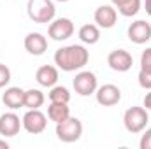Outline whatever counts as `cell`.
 Returning a JSON list of instances; mask_svg holds the SVG:
<instances>
[{
	"label": "cell",
	"instance_id": "obj_9",
	"mask_svg": "<svg viewBox=\"0 0 151 149\" xmlns=\"http://www.w3.org/2000/svg\"><path fill=\"white\" fill-rule=\"evenodd\" d=\"M93 19L97 23L99 28H113L118 21V11L114 5L109 4H104V5H99L95 9V14H93Z\"/></svg>",
	"mask_w": 151,
	"mask_h": 149
},
{
	"label": "cell",
	"instance_id": "obj_15",
	"mask_svg": "<svg viewBox=\"0 0 151 149\" xmlns=\"http://www.w3.org/2000/svg\"><path fill=\"white\" fill-rule=\"evenodd\" d=\"M35 81L44 88H53L58 82V67L55 65H42L35 72Z\"/></svg>",
	"mask_w": 151,
	"mask_h": 149
},
{
	"label": "cell",
	"instance_id": "obj_20",
	"mask_svg": "<svg viewBox=\"0 0 151 149\" xmlns=\"http://www.w3.org/2000/svg\"><path fill=\"white\" fill-rule=\"evenodd\" d=\"M47 97H49V102H65V104L70 102V91H69L65 86H56V84H55V86L49 90Z\"/></svg>",
	"mask_w": 151,
	"mask_h": 149
},
{
	"label": "cell",
	"instance_id": "obj_11",
	"mask_svg": "<svg viewBox=\"0 0 151 149\" xmlns=\"http://www.w3.org/2000/svg\"><path fill=\"white\" fill-rule=\"evenodd\" d=\"M127 34H128L130 42L139 44V46H141V44H146L151 39V25L148 21H144V19H137V21H134V23L128 27Z\"/></svg>",
	"mask_w": 151,
	"mask_h": 149
},
{
	"label": "cell",
	"instance_id": "obj_5",
	"mask_svg": "<svg viewBox=\"0 0 151 149\" xmlns=\"http://www.w3.org/2000/svg\"><path fill=\"white\" fill-rule=\"evenodd\" d=\"M72 86H74V91L79 97H90V95H95V91L99 88V81H97V75L93 72L81 70L76 74Z\"/></svg>",
	"mask_w": 151,
	"mask_h": 149
},
{
	"label": "cell",
	"instance_id": "obj_7",
	"mask_svg": "<svg viewBox=\"0 0 151 149\" xmlns=\"http://www.w3.org/2000/svg\"><path fill=\"white\" fill-rule=\"evenodd\" d=\"M47 35L53 39V40H56V42H62V40L70 39L74 35V23H72V19H69V18L53 19L49 23Z\"/></svg>",
	"mask_w": 151,
	"mask_h": 149
},
{
	"label": "cell",
	"instance_id": "obj_21",
	"mask_svg": "<svg viewBox=\"0 0 151 149\" xmlns=\"http://www.w3.org/2000/svg\"><path fill=\"white\" fill-rule=\"evenodd\" d=\"M137 81H139V86L141 88L151 90V70H139Z\"/></svg>",
	"mask_w": 151,
	"mask_h": 149
},
{
	"label": "cell",
	"instance_id": "obj_23",
	"mask_svg": "<svg viewBox=\"0 0 151 149\" xmlns=\"http://www.w3.org/2000/svg\"><path fill=\"white\" fill-rule=\"evenodd\" d=\"M141 70H151V47H146L141 54Z\"/></svg>",
	"mask_w": 151,
	"mask_h": 149
},
{
	"label": "cell",
	"instance_id": "obj_10",
	"mask_svg": "<svg viewBox=\"0 0 151 149\" xmlns=\"http://www.w3.org/2000/svg\"><path fill=\"white\" fill-rule=\"evenodd\" d=\"M95 98L100 105L104 107H113L116 104H119L121 100V90L116 86V84H104V86H99L97 91H95Z\"/></svg>",
	"mask_w": 151,
	"mask_h": 149
},
{
	"label": "cell",
	"instance_id": "obj_27",
	"mask_svg": "<svg viewBox=\"0 0 151 149\" xmlns=\"http://www.w3.org/2000/svg\"><path fill=\"white\" fill-rule=\"evenodd\" d=\"M0 149H9V142L7 140H0Z\"/></svg>",
	"mask_w": 151,
	"mask_h": 149
},
{
	"label": "cell",
	"instance_id": "obj_2",
	"mask_svg": "<svg viewBox=\"0 0 151 149\" xmlns=\"http://www.w3.org/2000/svg\"><path fill=\"white\" fill-rule=\"evenodd\" d=\"M27 14L34 23L47 25V23H51L55 19L56 9H55L53 0H28Z\"/></svg>",
	"mask_w": 151,
	"mask_h": 149
},
{
	"label": "cell",
	"instance_id": "obj_8",
	"mask_svg": "<svg viewBox=\"0 0 151 149\" xmlns=\"http://www.w3.org/2000/svg\"><path fill=\"white\" fill-rule=\"evenodd\" d=\"M107 65L114 72H128L134 65V58L125 49H114L107 56Z\"/></svg>",
	"mask_w": 151,
	"mask_h": 149
},
{
	"label": "cell",
	"instance_id": "obj_1",
	"mask_svg": "<svg viewBox=\"0 0 151 149\" xmlns=\"http://www.w3.org/2000/svg\"><path fill=\"white\" fill-rule=\"evenodd\" d=\"M90 62V51L81 44L63 46L55 53V65L63 72L81 70Z\"/></svg>",
	"mask_w": 151,
	"mask_h": 149
},
{
	"label": "cell",
	"instance_id": "obj_24",
	"mask_svg": "<svg viewBox=\"0 0 151 149\" xmlns=\"http://www.w3.org/2000/svg\"><path fill=\"white\" fill-rule=\"evenodd\" d=\"M139 148L141 149H151V128H148L142 137H141V142H139Z\"/></svg>",
	"mask_w": 151,
	"mask_h": 149
},
{
	"label": "cell",
	"instance_id": "obj_16",
	"mask_svg": "<svg viewBox=\"0 0 151 149\" xmlns=\"http://www.w3.org/2000/svg\"><path fill=\"white\" fill-rule=\"evenodd\" d=\"M69 116H70V107H69V104H65V102H51V104L47 105V117H49L55 125L65 121Z\"/></svg>",
	"mask_w": 151,
	"mask_h": 149
},
{
	"label": "cell",
	"instance_id": "obj_6",
	"mask_svg": "<svg viewBox=\"0 0 151 149\" xmlns=\"http://www.w3.org/2000/svg\"><path fill=\"white\" fill-rule=\"evenodd\" d=\"M21 123H23V128L28 133L39 135L47 126V116L44 112H40V109H28L25 112V116L21 117Z\"/></svg>",
	"mask_w": 151,
	"mask_h": 149
},
{
	"label": "cell",
	"instance_id": "obj_17",
	"mask_svg": "<svg viewBox=\"0 0 151 149\" xmlns=\"http://www.w3.org/2000/svg\"><path fill=\"white\" fill-rule=\"evenodd\" d=\"M111 4L125 18H132L141 11V0H111Z\"/></svg>",
	"mask_w": 151,
	"mask_h": 149
},
{
	"label": "cell",
	"instance_id": "obj_18",
	"mask_svg": "<svg viewBox=\"0 0 151 149\" xmlns=\"http://www.w3.org/2000/svg\"><path fill=\"white\" fill-rule=\"evenodd\" d=\"M79 40L83 42V44H90V46H93V44H97L99 42V39H100V28L97 27V25H93V23H88V25H83L81 28H79Z\"/></svg>",
	"mask_w": 151,
	"mask_h": 149
},
{
	"label": "cell",
	"instance_id": "obj_3",
	"mask_svg": "<svg viewBox=\"0 0 151 149\" xmlns=\"http://www.w3.org/2000/svg\"><path fill=\"white\" fill-rule=\"evenodd\" d=\"M148 121H150L148 111L144 107H139V105H134V107L127 109L125 114H123V125H125L127 132H130V133L144 132Z\"/></svg>",
	"mask_w": 151,
	"mask_h": 149
},
{
	"label": "cell",
	"instance_id": "obj_19",
	"mask_svg": "<svg viewBox=\"0 0 151 149\" xmlns=\"http://www.w3.org/2000/svg\"><path fill=\"white\" fill-rule=\"evenodd\" d=\"M44 100H46V97H44V93L40 90L32 88V90L25 91V107L27 109H40Z\"/></svg>",
	"mask_w": 151,
	"mask_h": 149
},
{
	"label": "cell",
	"instance_id": "obj_12",
	"mask_svg": "<svg viewBox=\"0 0 151 149\" xmlns=\"http://www.w3.org/2000/svg\"><path fill=\"white\" fill-rule=\"evenodd\" d=\"M23 123L18 114L14 112H5L0 116V135L4 137H16L21 130Z\"/></svg>",
	"mask_w": 151,
	"mask_h": 149
},
{
	"label": "cell",
	"instance_id": "obj_28",
	"mask_svg": "<svg viewBox=\"0 0 151 149\" xmlns=\"http://www.w3.org/2000/svg\"><path fill=\"white\" fill-rule=\"evenodd\" d=\"M56 2H69V0H56Z\"/></svg>",
	"mask_w": 151,
	"mask_h": 149
},
{
	"label": "cell",
	"instance_id": "obj_13",
	"mask_svg": "<svg viewBox=\"0 0 151 149\" xmlns=\"http://www.w3.org/2000/svg\"><path fill=\"white\" fill-rule=\"evenodd\" d=\"M23 44H25V49L34 56H40V54H44L47 51V39L42 34H39V32H30L25 37Z\"/></svg>",
	"mask_w": 151,
	"mask_h": 149
},
{
	"label": "cell",
	"instance_id": "obj_14",
	"mask_svg": "<svg viewBox=\"0 0 151 149\" xmlns=\"http://www.w3.org/2000/svg\"><path fill=\"white\" fill-rule=\"evenodd\" d=\"M2 102L5 107H9L11 111H16L19 107H25V90L18 88V86H11L5 90V93L2 95Z\"/></svg>",
	"mask_w": 151,
	"mask_h": 149
},
{
	"label": "cell",
	"instance_id": "obj_4",
	"mask_svg": "<svg viewBox=\"0 0 151 149\" xmlns=\"http://www.w3.org/2000/svg\"><path fill=\"white\" fill-rule=\"evenodd\" d=\"M81 135H83V123H81V119L69 116L65 121L56 123V137H58V140H62L65 144H70V142L79 140Z\"/></svg>",
	"mask_w": 151,
	"mask_h": 149
},
{
	"label": "cell",
	"instance_id": "obj_26",
	"mask_svg": "<svg viewBox=\"0 0 151 149\" xmlns=\"http://www.w3.org/2000/svg\"><path fill=\"white\" fill-rule=\"evenodd\" d=\"M144 9H146V12L151 16V0H144Z\"/></svg>",
	"mask_w": 151,
	"mask_h": 149
},
{
	"label": "cell",
	"instance_id": "obj_25",
	"mask_svg": "<svg viewBox=\"0 0 151 149\" xmlns=\"http://www.w3.org/2000/svg\"><path fill=\"white\" fill-rule=\"evenodd\" d=\"M142 107H144L146 111H151V90H150V93H146V97H144V100H142Z\"/></svg>",
	"mask_w": 151,
	"mask_h": 149
},
{
	"label": "cell",
	"instance_id": "obj_22",
	"mask_svg": "<svg viewBox=\"0 0 151 149\" xmlns=\"http://www.w3.org/2000/svg\"><path fill=\"white\" fill-rule=\"evenodd\" d=\"M11 82V70L5 63H0V88H5Z\"/></svg>",
	"mask_w": 151,
	"mask_h": 149
}]
</instances>
